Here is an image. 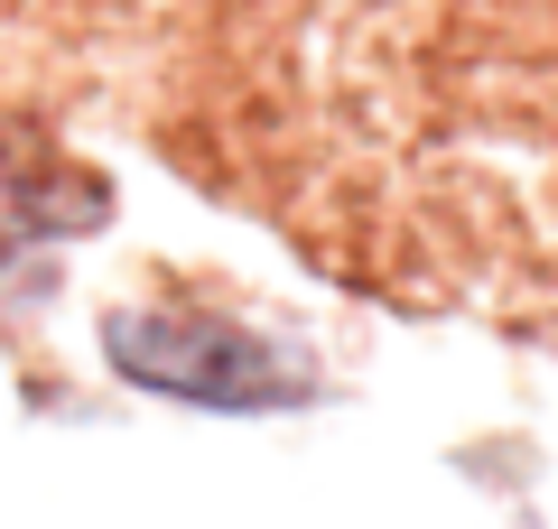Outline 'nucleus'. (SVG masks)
<instances>
[{"instance_id": "f03ea898", "label": "nucleus", "mask_w": 558, "mask_h": 529, "mask_svg": "<svg viewBox=\"0 0 558 529\" xmlns=\"http://www.w3.org/2000/svg\"><path fill=\"white\" fill-rule=\"evenodd\" d=\"M102 214V186H84V176H28L20 158H0V270L28 251V242L47 233H75V223Z\"/></svg>"}, {"instance_id": "f257e3e1", "label": "nucleus", "mask_w": 558, "mask_h": 529, "mask_svg": "<svg viewBox=\"0 0 558 529\" xmlns=\"http://www.w3.org/2000/svg\"><path fill=\"white\" fill-rule=\"evenodd\" d=\"M102 353H112V372L131 381V391L178 399V409H215V418L307 399V372L270 344V334L196 316V307H131V316H112Z\"/></svg>"}]
</instances>
